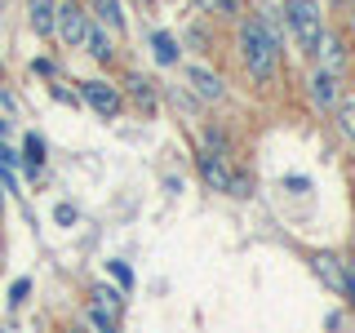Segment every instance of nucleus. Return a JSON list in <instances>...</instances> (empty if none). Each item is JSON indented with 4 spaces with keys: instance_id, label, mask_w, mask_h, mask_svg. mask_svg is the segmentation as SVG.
<instances>
[{
    "instance_id": "f257e3e1",
    "label": "nucleus",
    "mask_w": 355,
    "mask_h": 333,
    "mask_svg": "<svg viewBox=\"0 0 355 333\" xmlns=\"http://www.w3.org/2000/svg\"><path fill=\"white\" fill-rule=\"evenodd\" d=\"M280 9H266L258 18H240V31H236V49H240V62L249 71L253 85H271L275 71H280Z\"/></svg>"
},
{
    "instance_id": "f03ea898",
    "label": "nucleus",
    "mask_w": 355,
    "mask_h": 333,
    "mask_svg": "<svg viewBox=\"0 0 355 333\" xmlns=\"http://www.w3.org/2000/svg\"><path fill=\"white\" fill-rule=\"evenodd\" d=\"M280 18H284V27H288V36H293V44L311 58V53H315V44H320V36H324L320 5H315V0H284Z\"/></svg>"
},
{
    "instance_id": "7ed1b4c3",
    "label": "nucleus",
    "mask_w": 355,
    "mask_h": 333,
    "mask_svg": "<svg viewBox=\"0 0 355 333\" xmlns=\"http://www.w3.org/2000/svg\"><path fill=\"white\" fill-rule=\"evenodd\" d=\"M53 36H58L67 49H80L85 36H89V9L80 0H58L53 9Z\"/></svg>"
},
{
    "instance_id": "20e7f679",
    "label": "nucleus",
    "mask_w": 355,
    "mask_h": 333,
    "mask_svg": "<svg viewBox=\"0 0 355 333\" xmlns=\"http://www.w3.org/2000/svg\"><path fill=\"white\" fill-rule=\"evenodd\" d=\"M80 103L94 111V116H103V120H116L120 111H125V94H120L111 80H80Z\"/></svg>"
},
{
    "instance_id": "39448f33",
    "label": "nucleus",
    "mask_w": 355,
    "mask_h": 333,
    "mask_svg": "<svg viewBox=\"0 0 355 333\" xmlns=\"http://www.w3.org/2000/svg\"><path fill=\"white\" fill-rule=\"evenodd\" d=\"M311 271L324 280V289H333V293H347V258H338V253H329V249H320V253H311Z\"/></svg>"
},
{
    "instance_id": "423d86ee",
    "label": "nucleus",
    "mask_w": 355,
    "mask_h": 333,
    "mask_svg": "<svg viewBox=\"0 0 355 333\" xmlns=\"http://www.w3.org/2000/svg\"><path fill=\"white\" fill-rule=\"evenodd\" d=\"M338 80H342V76L320 71V67L306 76V94H311V103H315L320 111H333V107L342 103V85H338Z\"/></svg>"
},
{
    "instance_id": "0eeeda50",
    "label": "nucleus",
    "mask_w": 355,
    "mask_h": 333,
    "mask_svg": "<svg viewBox=\"0 0 355 333\" xmlns=\"http://www.w3.org/2000/svg\"><path fill=\"white\" fill-rule=\"evenodd\" d=\"M187 85H191V94L200 98V103H222V98H227V85H222V76L209 71V67H200V62L187 67Z\"/></svg>"
},
{
    "instance_id": "6e6552de",
    "label": "nucleus",
    "mask_w": 355,
    "mask_h": 333,
    "mask_svg": "<svg viewBox=\"0 0 355 333\" xmlns=\"http://www.w3.org/2000/svg\"><path fill=\"white\" fill-rule=\"evenodd\" d=\"M125 302H129V293H120L116 284H94V293H89V311L107 316L111 325H120V320H125Z\"/></svg>"
},
{
    "instance_id": "1a4fd4ad",
    "label": "nucleus",
    "mask_w": 355,
    "mask_h": 333,
    "mask_svg": "<svg viewBox=\"0 0 355 333\" xmlns=\"http://www.w3.org/2000/svg\"><path fill=\"white\" fill-rule=\"evenodd\" d=\"M196 173H200V182H205L209 191H222V196H227V187H231V164L222 160V155L200 151V155H196Z\"/></svg>"
},
{
    "instance_id": "9d476101",
    "label": "nucleus",
    "mask_w": 355,
    "mask_h": 333,
    "mask_svg": "<svg viewBox=\"0 0 355 333\" xmlns=\"http://www.w3.org/2000/svg\"><path fill=\"white\" fill-rule=\"evenodd\" d=\"M311 58H315V67H320V71H333V76H342V67H347V44H342V36H333V31H324Z\"/></svg>"
},
{
    "instance_id": "9b49d317",
    "label": "nucleus",
    "mask_w": 355,
    "mask_h": 333,
    "mask_svg": "<svg viewBox=\"0 0 355 333\" xmlns=\"http://www.w3.org/2000/svg\"><path fill=\"white\" fill-rule=\"evenodd\" d=\"M85 53H89V58H94V62H111V58H116V44H111V31L107 27H98V22L94 18H89V36H85Z\"/></svg>"
},
{
    "instance_id": "f8f14e48",
    "label": "nucleus",
    "mask_w": 355,
    "mask_h": 333,
    "mask_svg": "<svg viewBox=\"0 0 355 333\" xmlns=\"http://www.w3.org/2000/svg\"><path fill=\"white\" fill-rule=\"evenodd\" d=\"M53 9L58 0H27V22L40 40H53Z\"/></svg>"
},
{
    "instance_id": "ddd939ff",
    "label": "nucleus",
    "mask_w": 355,
    "mask_h": 333,
    "mask_svg": "<svg viewBox=\"0 0 355 333\" xmlns=\"http://www.w3.org/2000/svg\"><path fill=\"white\" fill-rule=\"evenodd\" d=\"M151 58L160 67H178V62H182V49H178V40L169 36V31H151Z\"/></svg>"
},
{
    "instance_id": "4468645a",
    "label": "nucleus",
    "mask_w": 355,
    "mask_h": 333,
    "mask_svg": "<svg viewBox=\"0 0 355 333\" xmlns=\"http://www.w3.org/2000/svg\"><path fill=\"white\" fill-rule=\"evenodd\" d=\"M89 18L107 31H125V9H120V0H94V14Z\"/></svg>"
},
{
    "instance_id": "2eb2a0df",
    "label": "nucleus",
    "mask_w": 355,
    "mask_h": 333,
    "mask_svg": "<svg viewBox=\"0 0 355 333\" xmlns=\"http://www.w3.org/2000/svg\"><path fill=\"white\" fill-rule=\"evenodd\" d=\"M125 85H129V98H133V103H138L142 111H155V89H151L147 76H138V71H133Z\"/></svg>"
},
{
    "instance_id": "dca6fc26",
    "label": "nucleus",
    "mask_w": 355,
    "mask_h": 333,
    "mask_svg": "<svg viewBox=\"0 0 355 333\" xmlns=\"http://www.w3.org/2000/svg\"><path fill=\"white\" fill-rule=\"evenodd\" d=\"M200 151H209V155H222V160H227V155H231V142H227V133H222V129H214V125H205V129H200Z\"/></svg>"
},
{
    "instance_id": "f3484780",
    "label": "nucleus",
    "mask_w": 355,
    "mask_h": 333,
    "mask_svg": "<svg viewBox=\"0 0 355 333\" xmlns=\"http://www.w3.org/2000/svg\"><path fill=\"white\" fill-rule=\"evenodd\" d=\"M22 151H27V155H22V160H27V173L36 178L40 164H44V138H40V133H27V138H22Z\"/></svg>"
},
{
    "instance_id": "a211bd4d",
    "label": "nucleus",
    "mask_w": 355,
    "mask_h": 333,
    "mask_svg": "<svg viewBox=\"0 0 355 333\" xmlns=\"http://www.w3.org/2000/svg\"><path fill=\"white\" fill-rule=\"evenodd\" d=\"M205 14H218V18H240V0H196Z\"/></svg>"
},
{
    "instance_id": "6ab92c4d",
    "label": "nucleus",
    "mask_w": 355,
    "mask_h": 333,
    "mask_svg": "<svg viewBox=\"0 0 355 333\" xmlns=\"http://www.w3.org/2000/svg\"><path fill=\"white\" fill-rule=\"evenodd\" d=\"M107 275L120 284V293H133V266H129V262H120V258L107 262Z\"/></svg>"
},
{
    "instance_id": "aec40b11",
    "label": "nucleus",
    "mask_w": 355,
    "mask_h": 333,
    "mask_svg": "<svg viewBox=\"0 0 355 333\" xmlns=\"http://www.w3.org/2000/svg\"><path fill=\"white\" fill-rule=\"evenodd\" d=\"M338 129L355 142V98H351V103H338Z\"/></svg>"
},
{
    "instance_id": "412c9836",
    "label": "nucleus",
    "mask_w": 355,
    "mask_h": 333,
    "mask_svg": "<svg viewBox=\"0 0 355 333\" xmlns=\"http://www.w3.org/2000/svg\"><path fill=\"white\" fill-rule=\"evenodd\" d=\"M27 298H31V280L22 275V280H14V284H9V311H18L22 302H27Z\"/></svg>"
},
{
    "instance_id": "4be33fe9",
    "label": "nucleus",
    "mask_w": 355,
    "mask_h": 333,
    "mask_svg": "<svg viewBox=\"0 0 355 333\" xmlns=\"http://www.w3.org/2000/svg\"><path fill=\"white\" fill-rule=\"evenodd\" d=\"M227 196H236V200H249V196H253V178H249V173H231V187H227Z\"/></svg>"
},
{
    "instance_id": "5701e85b",
    "label": "nucleus",
    "mask_w": 355,
    "mask_h": 333,
    "mask_svg": "<svg viewBox=\"0 0 355 333\" xmlns=\"http://www.w3.org/2000/svg\"><path fill=\"white\" fill-rule=\"evenodd\" d=\"M76 218H80V209H76L71 200H62V205H53V222H58V227H76Z\"/></svg>"
},
{
    "instance_id": "b1692460",
    "label": "nucleus",
    "mask_w": 355,
    "mask_h": 333,
    "mask_svg": "<svg viewBox=\"0 0 355 333\" xmlns=\"http://www.w3.org/2000/svg\"><path fill=\"white\" fill-rule=\"evenodd\" d=\"M49 94H53V103H67V107H85V103H80V94H76V89H62L58 80L49 85Z\"/></svg>"
},
{
    "instance_id": "393cba45",
    "label": "nucleus",
    "mask_w": 355,
    "mask_h": 333,
    "mask_svg": "<svg viewBox=\"0 0 355 333\" xmlns=\"http://www.w3.org/2000/svg\"><path fill=\"white\" fill-rule=\"evenodd\" d=\"M85 316H89V325H94L98 333H120V325H111V320H107V316H98V311H89V307H85Z\"/></svg>"
},
{
    "instance_id": "a878e982",
    "label": "nucleus",
    "mask_w": 355,
    "mask_h": 333,
    "mask_svg": "<svg viewBox=\"0 0 355 333\" xmlns=\"http://www.w3.org/2000/svg\"><path fill=\"white\" fill-rule=\"evenodd\" d=\"M14 164H22V155H14V151L5 147V142H0V173H9Z\"/></svg>"
},
{
    "instance_id": "bb28decb",
    "label": "nucleus",
    "mask_w": 355,
    "mask_h": 333,
    "mask_svg": "<svg viewBox=\"0 0 355 333\" xmlns=\"http://www.w3.org/2000/svg\"><path fill=\"white\" fill-rule=\"evenodd\" d=\"M342 298L355 307V258H347V293H342Z\"/></svg>"
},
{
    "instance_id": "cd10ccee",
    "label": "nucleus",
    "mask_w": 355,
    "mask_h": 333,
    "mask_svg": "<svg viewBox=\"0 0 355 333\" xmlns=\"http://www.w3.org/2000/svg\"><path fill=\"white\" fill-rule=\"evenodd\" d=\"M31 71H36V76H53V62L49 58H36V62H31Z\"/></svg>"
},
{
    "instance_id": "c85d7f7f",
    "label": "nucleus",
    "mask_w": 355,
    "mask_h": 333,
    "mask_svg": "<svg viewBox=\"0 0 355 333\" xmlns=\"http://www.w3.org/2000/svg\"><path fill=\"white\" fill-rule=\"evenodd\" d=\"M5 133H9V120H5V116H0V138H5Z\"/></svg>"
},
{
    "instance_id": "c756f323",
    "label": "nucleus",
    "mask_w": 355,
    "mask_h": 333,
    "mask_svg": "<svg viewBox=\"0 0 355 333\" xmlns=\"http://www.w3.org/2000/svg\"><path fill=\"white\" fill-rule=\"evenodd\" d=\"M0 85H5V58H0Z\"/></svg>"
},
{
    "instance_id": "7c9ffc66",
    "label": "nucleus",
    "mask_w": 355,
    "mask_h": 333,
    "mask_svg": "<svg viewBox=\"0 0 355 333\" xmlns=\"http://www.w3.org/2000/svg\"><path fill=\"white\" fill-rule=\"evenodd\" d=\"M0 205H5V182H0Z\"/></svg>"
},
{
    "instance_id": "2f4dec72",
    "label": "nucleus",
    "mask_w": 355,
    "mask_h": 333,
    "mask_svg": "<svg viewBox=\"0 0 355 333\" xmlns=\"http://www.w3.org/2000/svg\"><path fill=\"white\" fill-rule=\"evenodd\" d=\"M0 333H14V329H9V325H0Z\"/></svg>"
},
{
    "instance_id": "473e14b6",
    "label": "nucleus",
    "mask_w": 355,
    "mask_h": 333,
    "mask_svg": "<svg viewBox=\"0 0 355 333\" xmlns=\"http://www.w3.org/2000/svg\"><path fill=\"white\" fill-rule=\"evenodd\" d=\"M142 5H151V0H142Z\"/></svg>"
}]
</instances>
